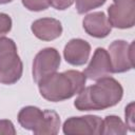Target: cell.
<instances>
[{"label":"cell","instance_id":"cell-8","mask_svg":"<svg viewBox=\"0 0 135 135\" xmlns=\"http://www.w3.org/2000/svg\"><path fill=\"white\" fill-rule=\"evenodd\" d=\"M102 119L97 115L73 116L68 118L62 126L65 135H101Z\"/></svg>","mask_w":135,"mask_h":135},{"label":"cell","instance_id":"cell-7","mask_svg":"<svg viewBox=\"0 0 135 135\" xmlns=\"http://www.w3.org/2000/svg\"><path fill=\"white\" fill-rule=\"evenodd\" d=\"M108 8V20L112 27L126 30L135 24V0H113Z\"/></svg>","mask_w":135,"mask_h":135},{"label":"cell","instance_id":"cell-14","mask_svg":"<svg viewBox=\"0 0 135 135\" xmlns=\"http://www.w3.org/2000/svg\"><path fill=\"white\" fill-rule=\"evenodd\" d=\"M105 1L107 0H75L76 11L78 14H84L94 8L102 6Z\"/></svg>","mask_w":135,"mask_h":135},{"label":"cell","instance_id":"cell-18","mask_svg":"<svg viewBox=\"0 0 135 135\" xmlns=\"http://www.w3.org/2000/svg\"><path fill=\"white\" fill-rule=\"evenodd\" d=\"M17 133L14 123L8 119H0V134L15 135Z\"/></svg>","mask_w":135,"mask_h":135},{"label":"cell","instance_id":"cell-11","mask_svg":"<svg viewBox=\"0 0 135 135\" xmlns=\"http://www.w3.org/2000/svg\"><path fill=\"white\" fill-rule=\"evenodd\" d=\"M82 26L88 35L99 39L107 37L112 31V26L103 12L88 14L82 20Z\"/></svg>","mask_w":135,"mask_h":135},{"label":"cell","instance_id":"cell-2","mask_svg":"<svg viewBox=\"0 0 135 135\" xmlns=\"http://www.w3.org/2000/svg\"><path fill=\"white\" fill-rule=\"evenodd\" d=\"M86 77L83 72L68 70L53 73L38 83L40 95L47 101L59 102L79 94L85 86Z\"/></svg>","mask_w":135,"mask_h":135},{"label":"cell","instance_id":"cell-5","mask_svg":"<svg viewBox=\"0 0 135 135\" xmlns=\"http://www.w3.org/2000/svg\"><path fill=\"white\" fill-rule=\"evenodd\" d=\"M134 44L124 40H115L109 45V55L113 73H124L134 68Z\"/></svg>","mask_w":135,"mask_h":135},{"label":"cell","instance_id":"cell-19","mask_svg":"<svg viewBox=\"0 0 135 135\" xmlns=\"http://www.w3.org/2000/svg\"><path fill=\"white\" fill-rule=\"evenodd\" d=\"M74 3V0H49V4L58 11H64Z\"/></svg>","mask_w":135,"mask_h":135},{"label":"cell","instance_id":"cell-4","mask_svg":"<svg viewBox=\"0 0 135 135\" xmlns=\"http://www.w3.org/2000/svg\"><path fill=\"white\" fill-rule=\"evenodd\" d=\"M23 63L17 53L15 41L7 37H0V82L14 84L21 78Z\"/></svg>","mask_w":135,"mask_h":135},{"label":"cell","instance_id":"cell-6","mask_svg":"<svg viewBox=\"0 0 135 135\" xmlns=\"http://www.w3.org/2000/svg\"><path fill=\"white\" fill-rule=\"evenodd\" d=\"M61 63L59 52L54 47H45L37 53L33 61V79L38 84L49 75L57 72Z\"/></svg>","mask_w":135,"mask_h":135},{"label":"cell","instance_id":"cell-9","mask_svg":"<svg viewBox=\"0 0 135 135\" xmlns=\"http://www.w3.org/2000/svg\"><path fill=\"white\" fill-rule=\"evenodd\" d=\"M83 74L91 80H98L113 74L110 55L105 49L97 47L95 50L90 63L83 71Z\"/></svg>","mask_w":135,"mask_h":135},{"label":"cell","instance_id":"cell-10","mask_svg":"<svg viewBox=\"0 0 135 135\" xmlns=\"http://www.w3.org/2000/svg\"><path fill=\"white\" fill-rule=\"evenodd\" d=\"M91 54V45L86 40L81 38L71 39L64 46L63 57L65 61L75 66L83 65L88 62Z\"/></svg>","mask_w":135,"mask_h":135},{"label":"cell","instance_id":"cell-1","mask_svg":"<svg viewBox=\"0 0 135 135\" xmlns=\"http://www.w3.org/2000/svg\"><path fill=\"white\" fill-rule=\"evenodd\" d=\"M96 81L78 94L74 101L78 111H101L118 104L121 100L123 89L115 78L107 76Z\"/></svg>","mask_w":135,"mask_h":135},{"label":"cell","instance_id":"cell-16","mask_svg":"<svg viewBox=\"0 0 135 135\" xmlns=\"http://www.w3.org/2000/svg\"><path fill=\"white\" fill-rule=\"evenodd\" d=\"M134 107L135 103L134 101L130 102L127 107H126V111H124V116H126V126L128 128V130H130L131 132H134L135 130V118H134Z\"/></svg>","mask_w":135,"mask_h":135},{"label":"cell","instance_id":"cell-17","mask_svg":"<svg viewBox=\"0 0 135 135\" xmlns=\"http://www.w3.org/2000/svg\"><path fill=\"white\" fill-rule=\"evenodd\" d=\"M12 18L5 13H0V37L7 34L12 30Z\"/></svg>","mask_w":135,"mask_h":135},{"label":"cell","instance_id":"cell-13","mask_svg":"<svg viewBox=\"0 0 135 135\" xmlns=\"http://www.w3.org/2000/svg\"><path fill=\"white\" fill-rule=\"evenodd\" d=\"M128 132L126 123L116 115H108L102 119L101 135H124Z\"/></svg>","mask_w":135,"mask_h":135},{"label":"cell","instance_id":"cell-3","mask_svg":"<svg viewBox=\"0 0 135 135\" xmlns=\"http://www.w3.org/2000/svg\"><path fill=\"white\" fill-rule=\"evenodd\" d=\"M19 124L35 135H56L60 129V117L54 110H41L38 107H23L17 116Z\"/></svg>","mask_w":135,"mask_h":135},{"label":"cell","instance_id":"cell-12","mask_svg":"<svg viewBox=\"0 0 135 135\" xmlns=\"http://www.w3.org/2000/svg\"><path fill=\"white\" fill-rule=\"evenodd\" d=\"M31 30L35 37L42 41H52L57 39L62 34L61 22L55 18H40L35 20Z\"/></svg>","mask_w":135,"mask_h":135},{"label":"cell","instance_id":"cell-15","mask_svg":"<svg viewBox=\"0 0 135 135\" xmlns=\"http://www.w3.org/2000/svg\"><path fill=\"white\" fill-rule=\"evenodd\" d=\"M21 2L23 6L31 12H41L50 6L49 0H21Z\"/></svg>","mask_w":135,"mask_h":135},{"label":"cell","instance_id":"cell-20","mask_svg":"<svg viewBox=\"0 0 135 135\" xmlns=\"http://www.w3.org/2000/svg\"><path fill=\"white\" fill-rule=\"evenodd\" d=\"M12 1L13 0H0V4H6V3H9Z\"/></svg>","mask_w":135,"mask_h":135}]
</instances>
